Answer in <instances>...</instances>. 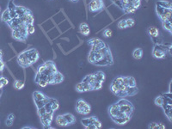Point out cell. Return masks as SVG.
Listing matches in <instances>:
<instances>
[{
    "label": "cell",
    "instance_id": "1",
    "mask_svg": "<svg viewBox=\"0 0 172 129\" xmlns=\"http://www.w3.org/2000/svg\"><path fill=\"white\" fill-rule=\"evenodd\" d=\"M88 61L98 66H108L113 64L114 59L110 48L107 44L103 47H91Z\"/></svg>",
    "mask_w": 172,
    "mask_h": 129
},
{
    "label": "cell",
    "instance_id": "2",
    "mask_svg": "<svg viewBox=\"0 0 172 129\" xmlns=\"http://www.w3.org/2000/svg\"><path fill=\"white\" fill-rule=\"evenodd\" d=\"M110 90L112 93L119 97H126L134 96L138 93V88L130 87L123 82V77H119L113 80L110 86Z\"/></svg>",
    "mask_w": 172,
    "mask_h": 129
},
{
    "label": "cell",
    "instance_id": "3",
    "mask_svg": "<svg viewBox=\"0 0 172 129\" xmlns=\"http://www.w3.org/2000/svg\"><path fill=\"white\" fill-rule=\"evenodd\" d=\"M39 58L40 54L36 48H30L18 54L17 62L21 67L27 68L37 62Z\"/></svg>",
    "mask_w": 172,
    "mask_h": 129
},
{
    "label": "cell",
    "instance_id": "4",
    "mask_svg": "<svg viewBox=\"0 0 172 129\" xmlns=\"http://www.w3.org/2000/svg\"><path fill=\"white\" fill-rule=\"evenodd\" d=\"M119 2L120 8L127 14L136 11L141 4V0H119Z\"/></svg>",
    "mask_w": 172,
    "mask_h": 129
},
{
    "label": "cell",
    "instance_id": "5",
    "mask_svg": "<svg viewBox=\"0 0 172 129\" xmlns=\"http://www.w3.org/2000/svg\"><path fill=\"white\" fill-rule=\"evenodd\" d=\"M28 35L29 34L27 31V25L23 23L12 29V37L17 41L25 42L28 38Z\"/></svg>",
    "mask_w": 172,
    "mask_h": 129
},
{
    "label": "cell",
    "instance_id": "6",
    "mask_svg": "<svg viewBox=\"0 0 172 129\" xmlns=\"http://www.w3.org/2000/svg\"><path fill=\"white\" fill-rule=\"evenodd\" d=\"M116 104L118 105L120 111L122 114H124L126 116H128V117L132 116L133 110H134V107L128 100L125 99L122 97L121 99L119 100L116 102Z\"/></svg>",
    "mask_w": 172,
    "mask_h": 129
},
{
    "label": "cell",
    "instance_id": "7",
    "mask_svg": "<svg viewBox=\"0 0 172 129\" xmlns=\"http://www.w3.org/2000/svg\"><path fill=\"white\" fill-rule=\"evenodd\" d=\"M81 122L85 128L99 129L102 127L101 121L95 117H86L81 120Z\"/></svg>",
    "mask_w": 172,
    "mask_h": 129
},
{
    "label": "cell",
    "instance_id": "8",
    "mask_svg": "<svg viewBox=\"0 0 172 129\" xmlns=\"http://www.w3.org/2000/svg\"><path fill=\"white\" fill-rule=\"evenodd\" d=\"M170 48L166 47L163 44H156L152 50V55L156 59H164L166 57V54L168 53V50Z\"/></svg>",
    "mask_w": 172,
    "mask_h": 129
},
{
    "label": "cell",
    "instance_id": "9",
    "mask_svg": "<svg viewBox=\"0 0 172 129\" xmlns=\"http://www.w3.org/2000/svg\"><path fill=\"white\" fill-rule=\"evenodd\" d=\"M76 111L79 115H87L91 111V108L89 104H88L85 101H83V99H78L77 101V104H76Z\"/></svg>",
    "mask_w": 172,
    "mask_h": 129
},
{
    "label": "cell",
    "instance_id": "10",
    "mask_svg": "<svg viewBox=\"0 0 172 129\" xmlns=\"http://www.w3.org/2000/svg\"><path fill=\"white\" fill-rule=\"evenodd\" d=\"M156 11L158 16V17L160 18L162 22H165V21H171V14L172 9H166V8H162L156 6Z\"/></svg>",
    "mask_w": 172,
    "mask_h": 129
},
{
    "label": "cell",
    "instance_id": "11",
    "mask_svg": "<svg viewBox=\"0 0 172 129\" xmlns=\"http://www.w3.org/2000/svg\"><path fill=\"white\" fill-rule=\"evenodd\" d=\"M88 8H89V11L93 12V13L101 11L104 8V2H103V0H91L89 2Z\"/></svg>",
    "mask_w": 172,
    "mask_h": 129
},
{
    "label": "cell",
    "instance_id": "12",
    "mask_svg": "<svg viewBox=\"0 0 172 129\" xmlns=\"http://www.w3.org/2000/svg\"><path fill=\"white\" fill-rule=\"evenodd\" d=\"M54 113H46L44 115L41 116V121L44 128H52L51 124L53 121Z\"/></svg>",
    "mask_w": 172,
    "mask_h": 129
},
{
    "label": "cell",
    "instance_id": "13",
    "mask_svg": "<svg viewBox=\"0 0 172 129\" xmlns=\"http://www.w3.org/2000/svg\"><path fill=\"white\" fill-rule=\"evenodd\" d=\"M108 113L110 115V117H125L124 114H122L119 109L118 105L116 103H114L108 108Z\"/></svg>",
    "mask_w": 172,
    "mask_h": 129
},
{
    "label": "cell",
    "instance_id": "14",
    "mask_svg": "<svg viewBox=\"0 0 172 129\" xmlns=\"http://www.w3.org/2000/svg\"><path fill=\"white\" fill-rule=\"evenodd\" d=\"M76 90L79 93L86 92V91H89V90H93V86L88 83L80 82L76 85Z\"/></svg>",
    "mask_w": 172,
    "mask_h": 129
},
{
    "label": "cell",
    "instance_id": "15",
    "mask_svg": "<svg viewBox=\"0 0 172 129\" xmlns=\"http://www.w3.org/2000/svg\"><path fill=\"white\" fill-rule=\"evenodd\" d=\"M21 18H22L23 22L26 25H28V24H34V22H35L34 16H33V14H32L31 11L29 10V9H28L27 12H26Z\"/></svg>",
    "mask_w": 172,
    "mask_h": 129
},
{
    "label": "cell",
    "instance_id": "16",
    "mask_svg": "<svg viewBox=\"0 0 172 129\" xmlns=\"http://www.w3.org/2000/svg\"><path fill=\"white\" fill-rule=\"evenodd\" d=\"M88 44L90 47H102L106 45V43L99 38H91L88 41Z\"/></svg>",
    "mask_w": 172,
    "mask_h": 129
},
{
    "label": "cell",
    "instance_id": "17",
    "mask_svg": "<svg viewBox=\"0 0 172 129\" xmlns=\"http://www.w3.org/2000/svg\"><path fill=\"white\" fill-rule=\"evenodd\" d=\"M111 120L113 121L117 125H125L127 122H129V121L131 120V117L128 116H125V117H110Z\"/></svg>",
    "mask_w": 172,
    "mask_h": 129
},
{
    "label": "cell",
    "instance_id": "18",
    "mask_svg": "<svg viewBox=\"0 0 172 129\" xmlns=\"http://www.w3.org/2000/svg\"><path fill=\"white\" fill-rule=\"evenodd\" d=\"M162 108L164 109V111L165 113L166 116L169 119L170 121H171V112H172V104H168V103H163Z\"/></svg>",
    "mask_w": 172,
    "mask_h": 129
},
{
    "label": "cell",
    "instance_id": "19",
    "mask_svg": "<svg viewBox=\"0 0 172 129\" xmlns=\"http://www.w3.org/2000/svg\"><path fill=\"white\" fill-rule=\"evenodd\" d=\"M94 75V77H95V82H100L102 83L105 81V73L102 71H96L95 73H93Z\"/></svg>",
    "mask_w": 172,
    "mask_h": 129
},
{
    "label": "cell",
    "instance_id": "20",
    "mask_svg": "<svg viewBox=\"0 0 172 129\" xmlns=\"http://www.w3.org/2000/svg\"><path fill=\"white\" fill-rule=\"evenodd\" d=\"M147 31H148L149 35L151 36L152 39L155 40V39L158 38V36H159V30H158L156 27H150Z\"/></svg>",
    "mask_w": 172,
    "mask_h": 129
},
{
    "label": "cell",
    "instance_id": "21",
    "mask_svg": "<svg viewBox=\"0 0 172 129\" xmlns=\"http://www.w3.org/2000/svg\"><path fill=\"white\" fill-rule=\"evenodd\" d=\"M79 31H80V33H81L82 35H85V36L89 35V33H90L89 25L86 24V23L81 24L79 25Z\"/></svg>",
    "mask_w": 172,
    "mask_h": 129
},
{
    "label": "cell",
    "instance_id": "22",
    "mask_svg": "<svg viewBox=\"0 0 172 129\" xmlns=\"http://www.w3.org/2000/svg\"><path fill=\"white\" fill-rule=\"evenodd\" d=\"M123 82L125 84L130 87H136V81L133 77H123Z\"/></svg>",
    "mask_w": 172,
    "mask_h": 129
},
{
    "label": "cell",
    "instance_id": "23",
    "mask_svg": "<svg viewBox=\"0 0 172 129\" xmlns=\"http://www.w3.org/2000/svg\"><path fill=\"white\" fill-rule=\"evenodd\" d=\"M156 6L158 7H162V8H166V9H172V4L170 1H166V0H159L157 2Z\"/></svg>",
    "mask_w": 172,
    "mask_h": 129
},
{
    "label": "cell",
    "instance_id": "24",
    "mask_svg": "<svg viewBox=\"0 0 172 129\" xmlns=\"http://www.w3.org/2000/svg\"><path fill=\"white\" fill-rule=\"evenodd\" d=\"M64 118L65 119V121H67V123L69 124V126L70 125H72V124H74L76 122V118L75 116L72 115V114H70V113H67V114H65V115H62Z\"/></svg>",
    "mask_w": 172,
    "mask_h": 129
},
{
    "label": "cell",
    "instance_id": "25",
    "mask_svg": "<svg viewBox=\"0 0 172 129\" xmlns=\"http://www.w3.org/2000/svg\"><path fill=\"white\" fill-rule=\"evenodd\" d=\"M64 80V76L61 72H59V71H57L54 75V83H54H62Z\"/></svg>",
    "mask_w": 172,
    "mask_h": 129
},
{
    "label": "cell",
    "instance_id": "26",
    "mask_svg": "<svg viewBox=\"0 0 172 129\" xmlns=\"http://www.w3.org/2000/svg\"><path fill=\"white\" fill-rule=\"evenodd\" d=\"M15 11H16V13H17V17H22L24 14L27 12L28 8H25V7H23V6H16Z\"/></svg>",
    "mask_w": 172,
    "mask_h": 129
},
{
    "label": "cell",
    "instance_id": "27",
    "mask_svg": "<svg viewBox=\"0 0 172 129\" xmlns=\"http://www.w3.org/2000/svg\"><path fill=\"white\" fill-rule=\"evenodd\" d=\"M56 123L59 125V127H68L69 124L67 123V121H65L63 115H59L56 117Z\"/></svg>",
    "mask_w": 172,
    "mask_h": 129
},
{
    "label": "cell",
    "instance_id": "28",
    "mask_svg": "<svg viewBox=\"0 0 172 129\" xmlns=\"http://www.w3.org/2000/svg\"><path fill=\"white\" fill-rule=\"evenodd\" d=\"M82 82L90 83V84L93 86L94 83L95 82V77H94V75H93V73H92V74H89V75H87V76L84 77L83 78V80H82Z\"/></svg>",
    "mask_w": 172,
    "mask_h": 129
},
{
    "label": "cell",
    "instance_id": "29",
    "mask_svg": "<svg viewBox=\"0 0 172 129\" xmlns=\"http://www.w3.org/2000/svg\"><path fill=\"white\" fill-rule=\"evenodd\" d=\"M133 56L135 59H140L143 56V50L141 48H136L133 52Z\"/></svg>",
    "mask_w": 172,
    "mask_h": 129
},
{
    "label": "cell",
    "instance_id": "30",
    "mask_svg": "<svg viewBox=\"0 0 172 129\" xmlns=\"http://www.w3.org/2000/svg\"><path fill=\"white\" fill-rule=\"evenodd\" d=\"M149 129H164L165 126L162 123H158V122H152L148 125Z\"/></svg>",
    "mask_w": 172,
    "mask_h": 129
},
{
    "label": "cell",
    "instance_id": "31",
    "mask_svg": "<svg viewBox=\"0 0 172 129\" xmlns=\"http://www.w3.org/2000/svg\"><path fill=\"white\" fill-rule=\"evenodd\" d=\"M1 19H2V21L3 22H5V23H9L11 19V17H10V12H9V10L7 9L5 10V11L3 12V14H2V17H1Z\"/></svg>",
    "mask_w": 172,
    "mask_h": 129
},
{
    "label": "cell",
    "instance_id": "32",
    "mask_svg": "<svg viewBox=\"0 0 172 129\" xmlns=\"http://www.w3.org/2000/svg\"><path fill=\"white\" fill-rule=\"evenodd\" d=\"M33 98L34 101H37V100H43L46 98V96L42 93L41 91H35L33 93Z\"/></svg>",
    "mask_w": 172,
    "mask_h": 129
},
{
    "label": "cell",
    "instance_id": "33",
    "mask_svg": "<svg viewBox=\"0 0 172 129\" xmlns=\"http://www.w3.org/2000/svg\"><path fill=\"white\" fill-rule=\"evenodd\" d=\"M163 24V28L164 30L168 31L169 33H172V24H171V21H165V22H162Z\"/></svg>",
    "mask_w": 172,
    "mask_h": 129
},
{
    "label": "cell",
    "instance_id": "34",
    "mask_svg": "<svg viewBox=\"0 0 172 129\" xmlns=\"http://www.w3.org/2000/svg\"><path fill=\"white\" fill-rule=\"evenodd\" d=\"M14 120H15V115L13 114H10L8 115V117L6 119L5 123L8 127H11L13 125V122H14Z\"/></svg>",
    "mask_w": 172,
    "mask_h": 129
},
{
    "label": "cell",
    "instance_id": "35",
    "mask_svg": "<svg viewBox=\"0 0 172 129\" xmlns=\"http://www.w3.org/2000/svg\"><path fill=\"white\" fill-rule=\"evenodd\" d=\"M50 102H51V103H52V109H53L54 112L56 111V110H58L59 107L58 101L56 99H54V98H50Z\"/></svg>",
    "mask_w": 172,
    "mask_h": 129
},
{
    "label": "cell",
    "instance_id": "36",
    "mask_svg": "<svg viewBox=\"0 0 172 129\" xmlns=\"http://www.w3.org/2000/svg\"><path fill=\"white\" fill-rule=\"evenodd\" d=\"M24 85H25L24 82L21 81V80H16L14 83V87L17 90H22L24 87Z\"/></svg>",
    "mask_w": 172,
    "mask_h": 129
},
{
    "label": "cell",
    "instance_id": "37",
    "mask_svg": "<svg viewBox=\"0 0 172 129\" xmlns=\"http://www.w3.org/2000/svg\"><path fill=\"white\" fill-rule=\"evenodd\" d=\"M154 102L157 106L162 107L163 103H164V97H163V96H157V97L155 98Z\"/></svg>",
    "mask_w": 172,
    "mask_h": 129
},
{
    "label": "cell",
    "instance_id": "38",
    "mask_svg": "<svg viewBox=\"0 0 172 129\" xmlns=\"http://www.w3.org/2000/svg\"><path fill=\"white\" fill-rule=\"evenodd\" d=\"M27 31L29 35H32L35 33V26L34 24H28L27 25Z\"/></svg>",
    "mask_w": 172,
    "mask_h": 129
},
{
    "label": "cell",
    "instance_id": "39",
    "mask_svg": "<svg viewBox=\"0 0 172 129\" xmlns=\"http://www.w3.org/2000/svg\"><path fill=\"white\" fill-rule=\"evenodd\" d=\"M126 24H127V28H131L135 24V21L133 18H128L126 20Z\"/></svg>",
    "mask_w": 172,
    "mask_h": 129
},
{
    "label": "cell",
    "instance_id": "40",
    "mask_svg": "<svg viewBox=\"0 0 172 129\" xmlns=\"http://www.w3.org/2000/svg\"><path fill=\"white\" fill-rule=\"evenodd\" d=\"M103 36L106 37V38H109L112 36V30H109V29H106V30L103 31Z\"/></svg>",
    "mask_w": 172,
    "mask_h": 129
},
{
    "label": "cell",
    "instance_id": "41",
    "mask_svg": "<svg viewBox=\"0 0 172 129\" xmlns=\"http://www.w3.org/2000/svg\"><path fill=\"white\" fill-rule=\"evenodd\" d=\"M118 27L120 29V30H124V29H127V24H126V20H120L119 22Z\"/></svg>",
    "mask_w": 172,
    "mask_h": 129
},
{
    "label": "cell",
    "instance_id": "42",
    "mask_svg": "<svg viewBox=\"0 0 172 129\" xmlns=\"http://www.w3.org/2000/svg\"><path fill=\"white\" fill-rule=\"evenodd\" d=\"M39 86H41V87H42V88H45L47 85H48V83L46 82L45 80H43V79H40L38 82L36 83Z\"/></svg>",
    "mask_w": 172,
    "mask_h": 129
},
{
    "label": "cell",
    "instance_id": "43",
    "mask_svg": "<svg viewBox=\"0 0 172 129\" xmlns=\"http://www.w3.org/2000/svg\"><path fill=\"white\" fill-rule=\"evenodd\" d=\"M38 109V115H39V116H40V117L42 116V115H44L47 113L44 107H42V108H40V109Z\"/></svg>",
    "mask_w": 172,
    "mask_h": 129
},
{
    "label": "cell",
    "instance_id": "44",
    "mask_svg": "<svg viewBox=\"0 0 172 129\" xmlns=\"http://www.w3.org/2000/svg\"><path fill=\"white\" fill-rule=\"evenodd\" d=\"M16 5L14 4V2L12 1V0H11L10 1V3H9V5H8V10L9 11H11V10H15L16 9Z\"/></svg>",
    "mask_w": 172,
    "mask_h": 129
},
{
    "label": "cell",
    "instance_id": "45",
    "mask_svg": "<svg viewBox=\"0 0 172 129\" xmlns=\"http://www.w3.org/2000/svg\"><path fill=\"white\" fill-rule=\"evenodd\" d=\"M0 81H1V83H2V84L4 85V87H5V85H7L8 83H9V81H8V79H7V78H5V77H0Z\"/></svg>",
    "mask_w": 172,
    "mask_h": 129
},
{
    "label": "cell",
    "instance_id": "46",
    "mask_svg": "<svg viewBox=\"0 0 172 129\" xmlns=\"http://www.w3.org/2000/svg\"><path fill=\"white\" fill-rule=\"evenodd\" d=\"M5 62L2 59H0V71H2L5 69Z\"/></svg>",
    "mask_w": 172,
    "mask_h": 129
},
{
    "label": "cell",
    "instance_id": "47",
    "mask_svg": "<svg viewBox=\"0 0 172 129\" xmlns=\"http://www.w3.org/2000/svg\"><path fill=\"white\" fill-rule=\"evenodd\" d=\"M34 128V127H24L23 129H32Z\"/></svg>",
    "mask_w": 172,
    "mask_h": 129
},
{
    "label": "cell",
    "instance_id": "48",
    "mask_svg": "<svg viewBox=\"0 0 172 129\" xmlns=\"http://www.w3.org/2000/svg\"><path fill=\"white\" fill-rule=\"evenodd\" d=\"M3 88H4V85L2 84V83H1V81H0V90H1Z\"/></svg>",
    "mask_w": 172,
    "mask_h": 129
},
{
    "label": "cell",
    "instance_id": "49",
    "mask_svg": "<svg viewBox=\"0 0 172 129\" xmlns=\"http://www.w3.org/2000/svg\"><path fill=\"white\" fill-rule=\"evenodd\" d=\"M71 1H72V2H76V1H77V0H71Z\"/></svg>",
    "mask_w": 172,
    "mask_h": 129
},
{
    "label": "cell",
    "instance_id": "50",
    "mask_svg": "<svg viewBox=\"0 0 172 129\" xmlns=\"http://www.w3.org/2000/svg\"><path fill=\"white\" fill-rule=\"evenodd\" d=\"M1 94H2V90H0V96H1Z\"/></svg>",
    "mask_w": 172,
    "mask_h": 129
},
{
    "label": "cell",
    "instance_id": "51",
    "mask_svg": "<svg viewBox=\"0 0 172 129\" xmlns=\"http://www.w3.org/2000/svg\"><path fill=\"white\" fill-rule=\"evenodd\" d=\"M0 54H2V52H1V51H0Z\"/></svg>",
    "mask_w": 172,
    "mask_h": 129
},
{
    "label": "cell",
    "instance_id": "52",
    "mask_svg": "<svg viewBox=\"0 0 172 129\" xmlns=\"http://www.w3.org/2000/svg\"><path fill=\"white\" fill-rule=\"evenodd\" d=\"M0 11H1V7H0Z\"/></svg>",
    "mask_w": 172,
    "mask_h": 129
},
{
    "label": "cell",
    "instance_id": "53",
    "mask_svg": "<svg viewBox=\"0 0 172 129\" xmlns=\"http://www.w3.org/2000/svg\"><path fill=\"white\" fill-rule=\"evenodd\" d=\"M12 1H13V0H12Z\"/></svg>",
    "mask_w": 172,
    "mask_h": 129
}]
</instances>
